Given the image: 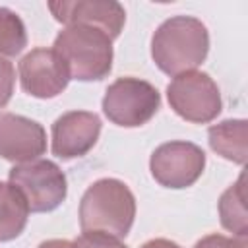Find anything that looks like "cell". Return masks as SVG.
Masks as SVG:
<instances>
[{
    "instance_id": "obj_1",
    "label": "cell",
    "mask_w": 248,
    "mask_h": 248,
    "mask_svg": "<svg viewBox=\"0 0 248 248\" xmlns=\"http://www.w3.org/2000/svg\"><path fill=\"white\" fill-rule=\"evenodd\" d=\"M209 52L207 27L192 16H172L165 19L151 37V58L155 66L176 78L194 72Z\"/></svg>"
},
{
    "instance_id": "obj_2",
    "label": "cell",
    "mask_w": 248,
    "mask_h": 248,
    "mask_svg": "<svg viewBox=\"0 0 248 248\" xmlns=\"http://www.w3.org/2000/svg\"><path fill=\"white\" fill-rule=\"evenodd\" d=\"M136 217V198L126 182L118 178H99L81 196V232H103L126 238Z\"/></svg>"
},
{
    "instance_id": "obj_3",
    "label": "cell",
    "mask_w": 248,
    "mask_h": 248,
    "mask_svg": "<svg viewBox=\"0 0 248 248\" xmlns=\"http://www.w3.org/2000/svg\"><path fill=\"white\" fill-rule=\"evenodd\" d=\"M52 48L68 68L70 79L101 81L112 70V39L95 27L70 25L64 27Z\"/></svg>"
},
{
    "instance_id": "obj_4",
    "label": "cell",
    "mask_w": 248,
    "mask_h": 248,
    "mask_svg": "<svg viewBox=\"0 0 248 248\" xmlns=\"http://www.w3.org/2000/svg\"><path fill=\"white\" fill-rule=\"evenodd\" d=\"M161 107V95L155 85L140 78H118L103 97L105 116L120 128H138L147 124Z\"/></svg>"
},
{
    "instance_id": "obj_5",
    "label": "cell",
    "mask_w": 248,
    "mask_h": 248,
    "mask_svg": "<svg viewBox=\"0 0 248 248\" xmlns=\"http://www.w3.org/2000/svg\"><path fill=\"white\" fill-rule=\"evenodd\" d=\"M8 182L21 192L31 213L54 211L68 196L66 174L54 161L48 159L14 165Z\"/></svg>"
},
{
    "instance_id": "obj_6",
    "label": "cell",
    "mask_w": 248,
    "mask_h": 248,
    "mask_svg": "<svg viewBox=\"0 0 248 248\" xmlns=\"http://www.w3.org/2000/svg\"><path fill=\"white\" fill-rule=\"evenodd\" d=\"M167 99L170 108L182 120L192 124L213 122L223 108L217 83L209 74L200 70L172 78L167 85Z\"/></svg>"
},
{
    "instance_id": "obj_7",
    "label": "cell",
    "mask_w": 248,
    "mask_h": 248,
    "mask_svg": "<svg viewBox=\"0 0 248 248\" xmlns=\"http://www.w3.org/2000/svg\"><path fill=\"white\" fill-rule=\"evenodd\" d=\"M205 169V153L192 141L161 143L149 159V170L155 182L165 188L182 190L192 186Z\"/></svg>"
},
{
    "instance_id": "obj_8",
    "label": "cell",
    "mask_w": 248,
    "mask_h": 248,
    "mask_svg": "<svg viewBox=\"0 0 248 248\" xmlns=\"http://www.w3.org/2000/svg\"><path fill=\"white\" fill-rule=\"evenodd\" d=\"M21 89L37 99H52L60 95L68 83L70 74L54 48H33L19 60Z\"/></svg>"
},
{
    "instance_id": "obj_9",
    "label": "cell",
    "mask_w": 248,
    "mask_h": 248,
    "mask_svg": "<svg viewBox=\"0 0 248 248\" xmlns=\"http://www.w3.org/2000/svg\"><path fill=\"white\" fill-rule=\"evenodd\" d=\"M48 10L64 27H95L105 31L112 41L122 33L126 23V10L114 0H60L48 2Z\"/></svg>"
},
{
    "instance_id": "obj_10",
    "label": "cell",
    "mask_w": 248,
    "mask_h": 248,
    "mask_svg": "<svg viewBox=\"0 0 248 248\" xmlns=\"http://www.w3.org/2000/svg\"><path fill=\"white\" fill-rule=\"evenodd\" d=\"M101 136V118L89 110H70L52 124V155L70 161L87 155Z\"/></svg>"
},
{
    "instance_id": "obj_11",
    "label": "cell",
    "mask_w": 248,
    "mask_h": 248,
    "mask_svg": "<svg viewBox=\"0 0 248 248\" xmlns=\"http://www.w3.org/2000/svg\"><path fill=\"white\" fill-rule=\"evenodd\" d=\"M46 151L45 128L27 116L0 112V157L14 163H29L41 159Z\"/></svg>"
},
{
    "instance_id": "obj_12",
    "label": "cell",
    "mask_w": 248,
    "mask_h": 248,
    "mask_svg": "<svg viewBox=\"0 0 248 248\" xmlns=\"http://www.w3.org/2000/svg\"><path fill=\"white\" fill-rule=\"evenodd\" d=\"M207 141L209 147L223 159L244 165L248 153V122L244 118H229L213 124L207 132Z\"/></svg>"
},
{
    "instance_id": "obj_13",
    "label": "cell",
    "mask_w": 248,
    "mask_h": 248,
    "mask_svg": "<svg viewBox=\"0 0 248 248\" xmlns=\"http://www.w3.org/2000/svg\"><path fill=\"white\" fill-rule=\"evenodd\" d=\"M29 205L12 182H0V242L17 238L29 219Z\"/></svg>"
},
{
    "instance_id": "obj_14",
    "label": "cell",
    "mask_w": 248,
    "mask_h": 248,
    "mask_svg": "<svg viewBox=\"0 0 248 248\" xmlns=\"http://www.w3.org/2000/svg\"><path fill=\"white\" fill-rule=\"evenodd\" d=\"M246 174L242 172L234 184H231L219 198V221L223 229L236 238L248 236V213H246Z\"/></svg>"
},
{
    "instance_id": "obj_15",
    "label": "cell",
    "mask_w": 248,
    "mask_h": 248,
    "mask_svg": "<svg viewBox=\"0 0 248 248\" xmlns=\"http://www.w3.org/2000/svg\"><path fill=\"white\" fill-rule=\"evenodd\" d=\"M25 46L27 33L21 17L14 10L0 6V56H17Z\"/></svg>"
},
{
    "instance_id": "obj_16",
    "label": "cell",
    "mask_w": 248,
    "mask_h": 248,
    "mask_svg": "<svg viewBox=\"0 0 248 248\" xmlns=\"http://www.w3.org/2000/svg\"><path fill=\"white\" fill-rule=\"evenodd\" d=\"M14 87H16V68L14 64L0 56V108H4L12 95H14Z\"/></svg>"
},
{
    "instance_id": "obj_17",
    "label": "cell",
    "mask_w": 248,
    "mask_h": 248,
    "mask_svg": "<svg viewBox=\"0 0 248 248\" xmlns=\"http://www.w3.org/2000/svg\"><path fill=\"white\" fill-rule=\"evenodd\" d=\"M74 242L78 248H128L120 238L103 232H81V236Z\"/></svg>"
},
{
    "instance_id": "obj_18",
    "label": "cell",
    "mask_w": 248,
    "mask_h": 248,
    "mask_svg": "<svg viewBox=\"0 0 248 248\" xmlns=\"http://www.w3.org/2000/svg\"><path fill=\"white\" fill-rule=\"evenodd\" d=\"M194 248H246V238H236V236H225V234H207L200 238Z\"/></svg>"
},
{
    "instance_id": "obj_19",
    "label": "cell",
    "mask_w": 248,
    "mask_h": 248,
    "mask_svg": "<svg viewBox=\"0 0 248 248\" xmlns=\"http://www.w3.org/2000/svg\"><path fill=\"white\" fill-rule=\"evenodd\" d=\"M37 248H78L74 240H66V238H50L41 242Z\"/></svg>"
},
{
    "instance_id": "obj_20",
    "label": "cell",
    "mask_w": 248,
    "mask_h": 248,
    "mask_svg": "<svg viewBox=\"0 0 248 248\" xmlns=\"http://www.w3.org/2000/svg\"><path fill=\"white\" fill-rule=\"evenodd\" d=\"M140 248H180V246L169 238H151V240L143 242Z\"/></svg>"
}]
</instances>
